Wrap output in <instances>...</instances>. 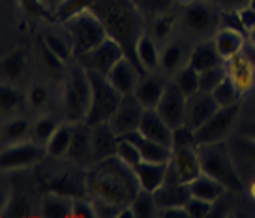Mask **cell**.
Returning <instances> with one entry per match:
<instances>
[{
	"label": "cell",
	"mask_w": 255,
	"mask_h": 218,
	"mask_svg": "<svg viewBox=\"0 0 255 218\" xmlns=\"http://www.w3.org/2000/svg\"><path fill=\"white\" fill-rule=\"evenodd\" d=\"M85 185L90 200L109 203L119 209L129 205L137 192L141 190L133 168L120 162L117 156L96 162L94 170L85 179Z\"/></svg>",
	"instance_id": "cell-1"
},
{
	"label": "cell",
	"mask_w": 255,
	"mask_h": 218,
	"mask_svg": "<svg viewBox=\"0 0 255 218\" xmlns=\"http://www.w3.org/2000/svg\"><path fill=\"white\" fill-rule=\"evenodd\" d=\"M88 8L100 17L109 38L119 41L124 55L141 70L135 47L139 38L144 34V23L135 4L131 0H90Z\"/></svg>",
	"instance_id": "cell-2"
},
{
	"label": "cell",
	"mask_w": 255,
	"mask_h": 218,
	"mask_svg": "<svg viewBox=\"0 0 255 218\" xmlns=\"http://www.w3.org/2000/svg\"><path fill=\"white\" fill-rule=\"evenodd\" d=\"M92 100V83L90 73L79 60L68 66L62 75V92H60V105L64 117L68 122H85L90 109Z\"/></svg>",
	"instance_id": "cell-3"
},
{
	"label": "cell",
	"mask_w": 255,
	"mask_h": 218,
	"mask_svg": "<svg viewBox=\"0 0 255 218\" xmlns=\"http://www.w3.org/2000/svg\"><path fill=\"white\" fill-rule=\"evenodd\" d=\"M197 149H199L203 173L216 179L220 185L225 186L227 192H242L246 188L244 179L233 160L231 149L223 145V141L212 145H201Z\"/></svg>",
	"instance_id": "cell-4"
},
{
	"label": "cell",
	"mask_w": 255,
	"mask_h": 218,
	"mask_svg": "<svg viewBox=\"0 0 255 218\" xmlns=\"http://www.w3.org/2000/svg\"><path fill=\"white\" fill-rule=\"evenodd\" d=\"M62 28L70 36L75 60L85 57L88 51L98 47L109 36L104 23L90 8H85L62 21Z\"/></svg>",
	"instance_id": "cell-5"
},
{
	"label": "cell",
	"mask_w": 255,
	"mask_h": 218,
	"mask_svg": "<svg viewBox=\"0 0 255 218\" xmlns=\"http://www.w3.org/2000/svg\"><path fill=\"white\" fill-rule=\"evenodd\" d=\"M88 73L92 83V100H90V109L85 122L88 126H94V124H104L111 121L122 100V94L107 81L105 75L92 70H88Z\"/></svg>",
	"instance_id": "cell-6"
},
{
	"label": "cell",
	"mask_w": 255,
	"mask_h": 218,
	"mask_svg": "<svg viewBox=\"0 0 255 218\" xmlns=\"http://www.w3.org/2000/svg\"><path fill=\"white\" fill-rule=\"evenodd\" d=\"M222 17L210 0H191L182 9L184 28L201 40H208L220 30Z\"/></svg>",
	"instance_id": "cell-7"
},
{
	"label": "cell",
	"mask_w": 255,
	"mask_h": 218,
	"mask_svg": "<svg viewBox=\"0 0 255 218\" xmlns=\"http://www.w3.org/2000/svg\"><path fill=\"white\" fill-rule=\"evenodd\" d=\"M47 156V149L41 143H36L34 139H26L21 143L2 147V156H0V166L6 173L11 171L28 170L32 166L40 164Z\"/></svg>",
	"instance_id": "cell-8"
},
{
	"label": "cell",
	"mask_w": 255,
	"mask_h": 218,
	"mask_svg": "<svg viewBox=\"0 0 255 218\" xmlns=\"http://www.w3.org/2000/svg\"><path fill=\"white\" fill-rule=\"evenodd\" d=\"M237 117H239V104L220 107L201 128L195 130L197 147L212 145V143L223 141V139L227 138V134L231 132L233 126H235Z\"/></svg>",
	"instance_id": "cell-9"
},
{
	"label": "cell",
	"mask_w": 255,
	"mask_h": 218,
	"mask_svg": "<svg viewBox=\"0 0 255 218\" xmlns=\"http://www.w3.org/2000/svg\"><path fill=\"white\" fill-rule=\"evenodd\" d=\"M124 49L120 47L119 41H115L113 38H105L98 47H94L92 51H88L85 57L79 58V62L87 70H92V72H98L102 75H107L111 72V68L120 58H124Z\"/></svg>",
	"instance_id": "cell-10"
},
{
	"label": "cell",
	"mask_w": 255,
	"mask_h": 218,
	"mask_svg": "<svg viewBox=\"0 0 255 218\" xmlns=\"http://www.w3.org/2000/svg\"><path fill=\"white\" fill-rule=\"evenodd\" d=\"M143 113H144V107L135 98V94H124L122 100H120L119 107H117V111H115V115L111 117L109 124L117 132V136L122 138L126 134H131V132L139 130Z\"/></svg>",
	"instance_id": "cell-11"
},
{
	"label": "cell",
	"mask_w": 255,
	"mask_h": 218,
	"mask_svg": "<svg viewBox=\"0 0 255 218\" xmlns=\"http://www.w3.org/2000/svg\"><path fill=\"white\" fill-rule=\"evenodd\" d=\"M186 104H188V98L184 96L173 83H169L156 111L163 117V121L167 122L171 128L175 130L186 124Z\"/></svg>",
	"instance_id": "cell-12"
},
{
	"label": "cell",
	"mask_w": 255,
	"mask_h": 218,
	"mask_svg": "<svg viewBox=\"0 0 255 218\" xmlns=\"http://www.w3.org/2000/svg\"><path fill=\"white\" fill-rule=\"evenodd\" d=\"M66 158L72 164H75V166H79V168L90 166L94 162L92 136H90V126H88L87 122H75L73 124L72 143H70Z\"/></svg>",
	"instance_id": "cell-13"
},
{
	"label": "cell",
	"mask_w": 255,
	"mask_h": 218,
	"mask_svg": "<svg viewBox=\"0 0 255 218\" xmlns=\"http://www.w3.org/2000/svg\"><path fill=\"white\" fill-rule=\"evenodd\" d=\"M220 109V105L216 104L214 96L210 92H195L193 96L188 98L186 104V124L190 128L197 130Z\"/></svg>",
	"instance_id": "cell-14"
},
{
	"label": "cell",
	"mask_w": 255,
	"mask_h": 218,
	"mask_svg": "<svg viewBox=\"0 0 255 218\" xmlns=\"http://www.w3.org/2000/svg\"><path fill=\"white\" fill-rule=\"evenodd\" d=\"M141 75H143L141 70H139L129 58L124 57L113 66L111 72L107 73L105 77H107V81L124 96V94H133V90H135Z\"/></svg>",
	"instance_id": "cell-15"
},
{
	"label": "cell",
	"mask_w": 255,
	"mask_h": 218,
	"mask_svg": "<svg viewBox=\"0 0 255 218\" xmlns=\"http://www.w3.org/2000/svg\"><path fill=\"white\" fill-rule=\"evenodd\" d=\"M225 68H227V75L229 79L235 83V87L239 89L240 96L248 94L250 90L254 89L255 85V64L250 60V58L240 53L237 57H233L231 60L225 62Z\"/></svg>",
	"instance_id": "cell-16"
},
{
	"label": "cell",
	"mask_w": 255,
	"mask_h": 218,
	"mask_svg": "<svg viewBox=\"0 0 255 218\" xmlns=\"http://www.w3.org/2000/svg\"><path fill=\"white\" fill-rule=\"evenodd\" d=\"M173 166L182 183H191L195 177H199L201 170V156L197 147H175L173 149Z\"/></svg>",
	"instance_id": "cell-17"
},
{
	"label": "cell",
	"mask_w": 255,
	"mask_h": 218,
	"mask_svg": "<svg viewBox=\"0 0 255 218\" xmlns=\"http://www.w3.org/2000/svg\"><path fill=\"white\" fill-rule=\"evenodd\" d=\"M139 132L144 138L163 143V145L173 149V128L163 121V117L156 109H144L141 124H139Z\"/></svg>",
	"instance_id": "cell-18"
},
{
	"label": "cell",
	"mask_w": 255,
	"mask_h": 218,
	"mask_svg": "<svg viewBox=\"0 0 255 218\" xmlns=\"http://www.w3.org/2000/svg\"><path fill=\"white\" fill-rule=\"evenodd\" d=\"M165 87H167V83L159 75H156V73H143L139 77V83H137L133 94H135V98L141 102L144 109H156L161 96H163V92H165Z\"/></svg>",
	"instance_id": "cell-19"
},
{
	"label": "cell",
	"mask_w": 255,
	"mask_h": 218,
	"mask_svg": "<svg viewBox=\"0 0 255 218\" xmlns=\"http://www.w3.org/2000/svg\"><path fill=\"white\" fill-rule=\"evenodd\" d=\"M90 136H92V151H94V164L102 162L105 158H111L117 153V143L119 136L113 130L109 122L104 124H94L90 126Z\"/></svg>",
	"instance_id": "cell-20"
},
{
	"label": "cell",
	"mask_w": 255,
	"mask_h": 218,
	"mask_svg": "<svg viewBox=\"0 0 255 218\" xmlns=\"http://www.w3.org/2000/svg\"><path fill=\"white\" fill-rule=\"evenodd\" d=\"M122 138L131 139V141L139 147V153H141V158H143V160L156 162V164H169V162L173 160V149H171V147L144 138L139 130L131 132V134H126V136H122Z\"/></svg>",
	"instance_id": "cell-21"
},
{
	"label": "cell",
	"mask_w": 255,
	"mask_h": 218,
	"mask_svg": "<svg viewBox=\"0 0 255 218\" xmlns=\"http://www.w3.org/2000/svg\"><path fill=\"white\" fill-rule=\"evenodd\" d=\"M135 53L143 73H156L161 70V45L152 38V34L144 32L139 38Z\"/></svg>",
	"instance_id": "cell-22"
},
{
	"label": "cell",
	"mask_w": 255,
	"mask_h": 218,
	"mask_svg": "<svg viewBox=\"0 0 255 218\" xmlns=\"http://www.w3.org/2000/svg\"><path fill=\"white\" fill-rule=\"evenodd\" d=\"M214 45L218 49V53H220V57L223 58V62H227V60H231L233 57H237L242 53V49L246 45V38H244V34L237 30V28H231V26H227V28H220L218 32L214 34Z\"/></svg>",
	"instance_id": "cell-23"
},
{
	"label": "cell",
	"mask_w": 255,
	"mask_h": 218,
	"mask_svg": "<svg viewBox=\"0 0 255 218\" xmlns=\"http://www.w3.org/2000/svg\"><path fill=\"white\" fill-rule=\"evenodd\" d=\"M169 164H156V162H139L133 173L137 177V183L143 190L148 192H156L159 186L165 183V175H167Z\"/></svg>",
	"instance_id": "cell-24"
},
{
	"label": "cell",
	"mask_w": 255,
	"mask_h": 218,
	"mask_svg": "<svg viewBox=\"0 0 255 218\" xmlns=\"http://www.w3.org/2000/svg\"><path fill=\"white\" fill-rule=\"evenodd\" d=\"M156 203L159 209L165 207H184L191 198L188 183H163L158 190L154 192Z\"/></svg>",
	"instance_id": "cell-25"
},
{
	"label": "cell",
	"mask_w": 255,
	"mask_h": 218,
	"mask_svg": "<svg viewBox=\"0 0 255 218\" xmlns=\"http://www.w3.org/2000/svg\"><path fill=\"white\" fill-rule=\"evenodd\" d=\"M188 64H190L193 70H197V72H205L208 68L223 64V58L220 57V53H218V49H216L214 40H201L199 43L190 51Z\"/></svg>",
	"instance_id": "cell-26"
},
{
	"label": "cell",
	"mask_w": 255,
	"mask_h": 218,
	"mask_svg": "<svg viewBox=\"0 0 255 218\" xmlns=\"http://www.w3.org/2000/svg\"><path fill=\"white\" fill-rule=\"evenodd\" d=\"M40 215L45 218H70L73 215V198L47 190L40 202Z\"/></svg>",
	"instance_id": "cell-27"
},
{
	"label": "cell",
	"mask_w": 255,
	"mask_h": 218,
	"mask_svg": "<svg viewBox=\"0 0 255 218\" xmlns=\"http://www.w3.org/2000/svg\"><path fill=\"white\" fill-rule=\"evenodd\" d=\"M30 134H32V122L26 117L13 115V117H8V119L2 121V132H0V136H2V147L26 141V139H30Z\"/></svg>",
	"instance_id": "cell-28"
},
{
	"label": "cell",
	"mask_w": 255,
	"mask_h": 218,
	"mask_svg": "<svg viewBox=\"0 0 255 218\" xmlns=\"http://www.w3.org/2000/svg\"><path fill=\"white\" fill-rule=\"evenodd\" d=\"M24 72H26V55L21 49H13L2 57V62H0L2 83L17 85L24 77Z\"/></svg>",
	"instance_id": "cell-29"
},
{
	"label": "cell",
	"mask_w": 255,
	"mask_h": 218,
	"mask_svg": "<svg viewBox=\"0 0 255 218\" xmlns=\"http://www.w3.org/2000/svg\"><path fill=\"white\" fill-rule=\"evenodd\" d=\"M190 51L180 41H167L161 45V72L175 75L182 66L188 64Z\"/></svg>",
	"instance_id": "cell-30"
},
{
	"label": "cell",
	"mask_w": 255,
	"mask_h": 218,
	"mask_svg": "<svg viewBox=\"0 0 255 218\" xmlns=\"http://www.w3.org/2000/svg\"><path fill=\"white\" fill-rule=\"evenodd\" d=\"M41 43L51 51L55 53L56 57L64 60L66 64H70L72 60H75V55H73V45L70 36L66 34V30L62 28V32H55V30H45L41 34Z\"/></svg>",
	"instance_id": "cell-31"
},
{
	"label": "cell",
	"mask_w": 255,
	"mask_h": 218,
	"mask_svg": "<svg viewBox=\"0 0 255 218\" xmlns=\"http://www.w3.org/2000/svg\"><path fill=\"white\" fill-rule=\"evenodd\" d=\"M188 186H190V192L193 198H201L205 202H212V203H216L227 192L225 186L220 185L216 179L208 177L207 173H201L199 177H195L191 183H188Z\"/></svg>",
	"instance_id": "cell-32"
},
{
	"label": "cell",
	"mask_w": 255,
	"mask_h": 218,
	"mask_svg": "<svg viewBox=\"0 0 255 218\" xmlns=\"http://www.w3.org/2000/svg\"><path fill=\"white\" fill-rule=\"evenodd\" d=\"M26 102V94L11 83H2L0 87V109H2V119H8L17 115L23 109Z\"/></svg>",
	"instance_id": "cell-33"
},
{
	"label": "cell",
	"mask_w": 255,
	"mask_h": 218,
	"mask_svg": "<svg viewBox=\"0 0 255 218\" xmlns=\"http://www.w3.org/2000/svg\"><path fill=\"white\" fill-rule=\"evenodd\" d=\"M72 136H73V122H60L58 128L55 130V134L51 136V139L47 141V156H53V158H66L68 154V149H70V143H72Z\"/></svg>",
	"instance_id": "cell-34"
},
{
	"label": "cell",
	"mask_w": 255,
	"mask_h": 218,
	"mask_svg": "<svg viewBox=\"0 0 255 218\" xmlns=\"http://www.w3.org/2000/svg\"><path fill=\"white\" fill-rule=\"evenodd\" d=\"M173 85L182 92L186 98L193 96L199 92V72L193 70L190 64L182 66L178 72L173 75Z\"/></svg>",
	"instance_id": "cell-35"
},
{
	"label": "cell",
	"mask_w": 255,
	"mask_h": 218,
	"mask_svg": "<svg viewBox=\"0 0 255 218\" xmlns=\"http://www.w3.org/2000/svg\"><path fill=\"white\" fill-rule=\"evenodd\" d=\"M60 122L56 121L53 115H40L36 121H32V134L30 139H34L36 143L47 145V141L51 139V136L55 134V130L58 128Z\"/></svg>",
	"instance_id": "cell-36"
},
{
	"label": "cell",
	"mask_w": 255,
	"mask_h": 218,
	"mask_svg": "<svg viewBox=\"0 0 255 218\" xmlns=\"http://www.w3.org/2000/svg\"><path fill=\"white\" fill-rule=\"evenodd\" d=\"M131 209L135 213L137 218H150V217H158V203H156V198H154V192H148V190H139L133 198V202L129 203Z\"/></svg>",
	"instance_id": "cell-37"
},
{
	"label": "cell",
	"mask_w": 255,
	"mask_h": 218,
	"mask_svg": "<svg viewBox=\"0 0 255 218\" xmlns=\"http://www.w3.org/2000/svg\"><path fill=\"white\" fill-rule=\"evenodd\" d=\"M2 217H30L34 209H32V203L28 202V198H24V196H13L9 194L6 196V200H4V205H2Z\"/></svg>",
	"instance_id": "cell-38"
},
{
	"label": "cell",
	"mask_w": 255,
	"mask_h": 218,
	"mask_svg": "<svg viewBox=\"0 0 255 218\" xmlns=\"http://www.w3.org/2000/svg\"><path fill=\"white\" fill-rule=\"evenodd\" d=\"M212 96H214L216 104L220 105V107H227V105H235L239 104V98H240V92L239 89L235 87V83L229 79V75L225 77V79L216 87L212 92H210Z\"/></svg>",
	"instance_id": "cell-39"
},
{
	"label": "cell",
	"mask_w": 255,
	"mask_h": 218,
	"mask_svg": "<svg viewBox=\"0 0 255 218\" xmlns=\"http://www.w3.org/2000/svg\"><path fill=\"white\" fill-rule=\"evenodd\" d=\"M115 156H117L120 162H124L126 166H129V168H135L139 162H143L141 153H139V147L128 138H119Z\"/></svg>",
	"instance_id": "cell-40"
},
{
	"label": "cell",
	"mask_w": 255,
	"mask_h": 218,
	"mask_svg": "<svg viewBox=\"0 0 255 218\" xmlns=\"http://www.w3.org/2000/svg\"><path fill=\"white\" fill-rule=\"evenodd\" d=\"M225 77H227L225 62L214 66V68H208L205 72H199V90H203V92H212Z\"/></svg>",
	"instance_id": "cell-41"
},
{
	"label": "cell",
	"mask_w": 255,
	"mask_h": 218,
	"mask_svg": "<svg viewBox=\"0 0 255 218\" xmlns=\"http://www.w3.org/2000/svg\"><path fill=\"white\" fill-rule=\"evenodd\" d=\"M51 90L41 83H32L30 89L26 90V102L34 109H45L51 104Z\"/></svg>",
	"instance_id": "cell-42"
},
{
	"label": "cell",
	"mask_w": 255,
	"mask_h": 218,
	"mask_svg": "<svg viewBox=\"0 0 255 218\" xmlns=\"http://www.w3.org/2000/svg\"><path fill=\"white\" fill-rule=\"evenodd\" d=\"M229 149H231V154L242 156V160L246 162V164H250L255 170V139L239 136V138L229 145Z\"/></svg>",
	"instance_id": "cell-43"
},
{
	"label": "cell",
	"mask_w": 255,
	"mask_h": 218,
	"mask_svg": "<svg viewBox=\"0 0 255 218\" xmlns=\"http://www.w3.org/2000/svg\"><path fill=\"white\" fill-rule=\"evenodd\" d=\"M19 6L32 19H53L55 11L45 4V0H19Z\"/></svg>",
	"instance_id": "cell-44"
},
{
	"label": "cell",
	"mask_w": 255,
	"mask_h": 218,
	"mask_svg": "<svg viewBox=\"0 0 255 218\" xmlns=\"http://www.w3.org/2000/svg\"><path fill=\"white\" fill-rule=\"evenodd\" d=\"M175 30V21L171 15H159L152 24V38L158 41L159 45H165Z\"/></svg>",
	"instance_id": "cell-45"
},
{
	"label": "cell",
	"mask_w": 255,
	"mask_h": 218,
	"mask_svg": "<svg viewBox=\"0 0 255 218\" xmlns=\"http://www.w3.org/2000/svg\"><path fill=\"white\" fill-rule=\"evenodd\" d=\"M184 207H186V211H188V217L190 218H205L212 213L214 203L205 202V200H201V198H193V196H191Z\"/></svg>",
	"instance_id": "cell-46"
},
{
	"label": "cell",
	"mask_w": 255,
	"mask_h": 218,
	"mask_svg": "<svg viewBox=\"0 0 255 218\" xmlns=\"http://www.w3.org/2000/svg\"><path fill=\"white\" fill-rule=\"evenodd\" d=\"M175 147H197L195 130L190 128L188 124H182L173 130V149Z\"/></svg>",
	"instance_id": "cell-47"
},
{
	"label": "cell",
	"mask_w": 255,
	"mask_h": 218,
	"mask_svg": "<svg viewBox=\"0 0 255 218\" xmlns=\"http://www.w3.org/2000/svg\"><path fill=\"white\" fill-rule=\"evenodd\" d=\"M88 4H90V0H64L62 4L55 9V19H58L62 23L64 19H68L70 15L88 8Z\"/></svg>",
	"instance_id": "cell-48"
},
{
	"label": "cell",
	"mask_w": 255,
	"mask_h": 218,
	"mask_svg": "<svg viewBox=\"0 0 255 218\" xmlns=\"http://www.w3.org/2000/svg\"><path fill=\"white\" fill-rule=\"evenodd\" d=\"M72 217L96 218L94 202H92L90 198H85V196H77V198H73V215Z\"/></svg>",
	"instance_id": "cell-49"
},
{
	"label": "cell",
	"mask_w": 255,
	"mask_h": 218,
	"mask_svg": "<svg viewBox=\"0 0 255 218\" xmlns=\"http://www.w3.org/2000/svg\"><path fill=\"white\" fill-rule=\"evenodd\" d=\"M235 17H237V21H239L240 28L242 30H246L248 34L255 30V9L250 8V6H244V8L237 9V11H233Z\"/></svg>",
	"instance_id": "cell-50"
},
{
	"label": "cell",
	"mask_w": 255,
	"mask_h": 218,
	"mask_svg": "<svg viewBox=\"0 0 255 218\" xmlns=\"http://www.w3.org/2000/svg\"><path fill=\"white\" fill-rule=\"evenodd\" d=\"M159 218H190L186 207H165L158 211Z\"/></svg>",
	"instance_id": "cell-51"
},
{
	"label": "cell",
	"mask_w": 255,
	"mask_h": 218,
	"mask_svg": "<svg viewBox=\"0 0 255 218\" xmlns=\"http://www.w3.org/2000/svg\"><path fill=\"white\" fill-rule=\"evenodd\" d=\"M216 4H218L220 8L227 9V11H237V9L248 6L250 0H216Z\"/></svg>",
	"instance_id": "cell-52"
},
{
	"label": "cell",
	"mask_w": 255,
	"mask_h": 218,
	"mask_svg": "<svg viewBox=\"0 0 255 218\" xmlns=\"http://www.w3.org/2000/svg\"><path fill=\"white\" fill-rule=\"evenodd\" d=\"M239 136L255 139V119H252V121H246V122H242V124H240Z\"/></svg>",
	"instance_id": "cell-53"
},
{
	"label": "cell",
	"mask_w": 255,
	"mask_h": 218,
	"mask_svg": "<svg viewBox=\"0 0 255 218\" xmlns=\"http://www.w3.org/2000/svg\"><path fill=\"white\" fill-rule=\"evenodd\" d=\"M64 0H45V4H47L49 8L53 9V11H55L56 8H58V6H60V4H62Z\"/></svg>",
	"instance_id": "cell-54"
},
{
	"label": "cell",
	"mask_w": 255,
	"mask_h": 218,
	"mask_svg": "<svg viewBox=\"0 0 255 218\" xmlns=\"http://www.w3.org/2000/svg\"><path fill=\"white\" fill-rule=\"evenodd\" d=\"M248 194H250V198L255 202V179L250 183V185H248Z\"/></svg>",
	"instance_id": "cell-55"
},
{
	"label": "cell",
	"mask_w": 255,
	"mask_h": 218,
	"mask_svg": "<svg viewBox=\"0 0 255 218\" xmlns=\"http://www.w3.org/2000/svg\"><path fill=\"white\" fill-rule=\"evenodd\" d=\"M250 41L255 45V30H252V32H250Z\"/></svg>",
	"instance_id": "cell-56"
},
{
	"label": "cell",
	"mask_w": 255,
	"mask_h": 218,
	"mask_svg": "<svg viewBox=\"0 0 255 218\" xmlns=\"http://www.w3.org/2000/svg\"><path fill=\"white\" fill-rule=\"evenodd\" d=\"M248 6H250V8H254V9H255V0H250V4H248Z\"/></svg>",
	"instance_id": "cell-57"
},
{
	"label": "cell",
	"mask_w": 255,
	"mask_h": 218,
	"mask_svg": "<svg viewBox=\"0 0 255 218\" xmlns=\"http://www.w3.org/2000/svg\"><path fill=\"white\" fill-rule=\"evenodd\" d=\"M210 2H216V0H210Z\"/></svg>",
	"instance_id": "cell-58"
}]
</instances>
